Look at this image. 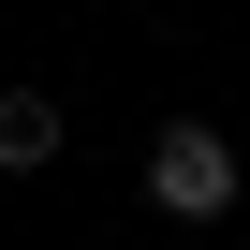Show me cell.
Instances as JSON below:
<instances>
[{
	"label": "cell",
	"mask_w": 250,
	"mask_h": 250,
	"mask_svg": "<svg viewBox=\"0 0 250 250\" xmlns=\"http://www.w3.org/2000/svg\"><path fill=\"white\" fill-rule=\"evenodd\" d=\"M147 206H177V221H235V133L177 118V133L147 147Z\"/></svg>",
	"instance_id": "6da1fadb"
},
{
	"label": "cell",
	"mask_w": 250,
	"mask_h": 250,
	"mask_svg": "<svg viewBox=\"0 0 250 250\" xmlns=\"http://www.w3.org/2000/svg\"><path fill=\"white\" fill-rule=\"evenodd\" d=\"M0 162H15V177L59 162V103H44V88H0Z\"/></svg>",
	"instance_id": "7a4b0ae2"
}]
</instances>
